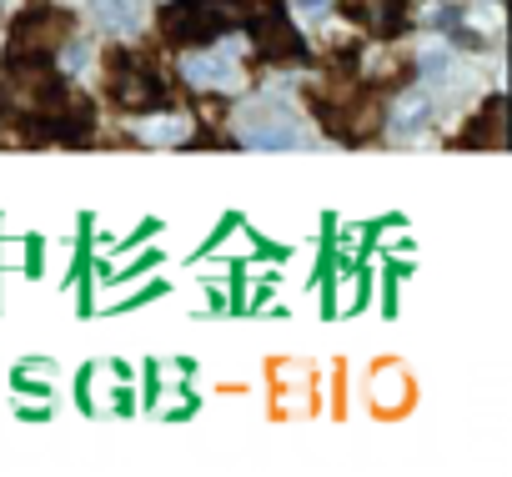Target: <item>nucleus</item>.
Wrapping results in <instances>:
<instances>
[{
	"label": "nucleus",
	"instance_id": "f257e3e1",
	"mask_svg": "<svg viewBox=\"0 0 512 477\" xmlns=\"http://www.w3.org/2000/svg\"><path fill=\"white\" fill-rule=\"evenodd\" d=\"M236 26V0H171L161 11V36L171 46H206Z\"/></svg>",
	"mask_w": 512,
	"mask_h": 477
},
{
	"label": "nucleus",
	"instance_id": "f03ea898",
	"mask_svg": "<svg viewBox=\"0 0 512 477\" xmlns=\"http://www.w3.org/2000/svg\"><path fill=\"white\" fill-rule=\"evenodd\" d=\"M66 36H71V16H66V11H56V6H31V11L16 21L11 56H21V61H46L51 51H61Z\"/></svg>",
	"mask_w": 512,
	"mask_h": 477
},
{
	"label": "nucleus",
	"instance_id": "7ed1b4c3",
	"mask_svg": "<svg viewBox=\"0 0 512 477\" xmlns=\"http://www.w3.org/2000/svg\"><path fill=\"white\" fill-rule=\"evenodd\" d=\"M111 96L121 111H161L166 106V86L136 61H111Z\"/></svg>",
	"mask_w": 512,
	"mask_h": 477
},
{
	"label": "nucleus",
	"instance_id": "20e7f679",
	"mask_svg": "<svg viewBox=\"0 0 512 477\" xmlns=\"http://www.w3.org/2000/svg\"><path fill=\"white\" fill-rule=\"evenodd\" d=\"M241 126H246V141H251V146H302L297 121H292L287 106H277V101H251V106L241 111Z\"/></svg>",
	"mask_w": 512,
	"mask_h": 477
},
{
	"label": "nucleus",
	"instance_id": "39448f33",
	"mask_svg": "<svg viewBox=\"0 0 512 477\" xmlns=\"http://www.w3.org/2000/svg\"><path fill=\"white\" fill-rule=\"evenodd\" d=\"M251 36H256V46H262V56H272V61H302V56H307V46H302L297 26H292L287 16H277V11L256 16Z\"/></svg>",
	"mask_w": 512,
	"mask_h": 477
},
{
	"label": "nucleus",
	"instance_id": "423d86ee",
	"mask_svg": "<svg viewBox=\"0 0 512 477\" xmlns=\"http://www.w3.org/2000/svg\"><path fill=\"white\" fill-rule=\"evenodd\" d=\"M367 392H372V407L377 412H402L407 402H412V382H407V372L397 367V362H382L377 372H372V382H367Z\"/></svg>",
	"mask_w": 512,
	"mask_h": 477
},
{
	"label": "nucleus",
	"instance_id": "0eeeda50",
	"mask_svg": "<svg viewBox=\"0 0 512 477\" xmlns=\"http://www.w3.org/2000/svg\"><path fill=\"white\" fill-rule=\"evenodd\" d=\"M181 71H186L191 86H236L241 81V71H236L231 56H186Z\"/></svg>",
	"mask_w": 512,
	"mask_h": 477
},
{
	"label": "nucleus",
	"instance_id": "6e6552de",
	"mask_svg": "<svg viewBox=\"0 0 512 477\" xmlns=\"http://www.w3.org/2000/svg\"><path fill=\"white\" fill-rule=\"evenodd\" d=\"M467 146H507V106L502 101H487V111H482V121H472V131H467Z\"/></svg>",
	"mask_w": 512,
	"mask_h": 477
},
{
	"label": "nucleus",
	"instance_id": "1a4fd4ad",
	"mask_svg": "<svg viewBox=\"0 0 512 477\" xmlns=\"http://www.w3.org/2000/svg\"><path fill=\"white\" fill-rule=\"evenodd\" d=\"M91 11H96L111 31H136V26H141V0H91Z\"/></svg>",
	"mask_w": 512,
	"mask_h": 477
},
{
	"label": "nucleus",
	"instance_id": "9d476101",
	"mask_svg": "<svg viewBox=\"0 0 512 477\" xmlns=\"http://www.w3.org/2000/svg\"><path fill=\"white\" fill-rule=\"evenodd\" d=\"M352 6L367 16V26H372L377 36H392V31L402 26V16H397V11H402V0H352Z\"/></svg>",
	"mask_w": 512,
	"mask_h": 477
},
{
	"label": "nucleus",
	"instance_id": "9b49d317",
	"mask_svg": "<svg viewBox=\"0 0 512 477\" xmlns=\"http://www.w3.org/2000/svg\"><path fill=\"white\" fill-rule=\"evenodd\" d=\"M427 116H432V101L427 96H397V116H392L397 131H417Z\"/></svg>",
	"mask_w": 512,
	"mask_h": 477
},
{
	"label": "nucleus",
	"instance_id": "f8f14e48",
	"mask_svg": "<svg viewBox=\"0 0 512 477\" xmlns=\"http://www.w3.org/2000/svg\"><path fill=\"white\" fill-rule=\"evenodd\" d=\"M327 6H332V0H292V11H297L302 21H322Z\"/></svg>",
	"mask_w": 512,
	"mask_h": 477
},
{
	"label": "nucleus",
	"instance_id": "ddd939ff",
	"mask_svg": "<svg viewBox=\"0 0 512 477\" xmlns=\"http://www.w3.org/2000/svg\"><path fill=\"white\" fill-rule=\"evenodd\" d=\"M61 51H66V56H61L66 71H81V66H86V46H66V41H61Z\"/></svg>",
	"mask_w": 512,
	"mask_h": 477
}]
</instances>
